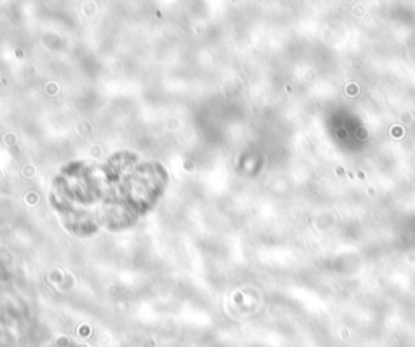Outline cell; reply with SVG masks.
<instances>
[{
    "label": "cell",
    "mask_w": 415,
    "mask_h": 347,
    "mask_svg": "<svg viewBox=\"0 0 415 347\" xmlns=\"http://www.w3.org/2000/svg\"><path fill=\"white\" fill-rule=\"evenodd\" d=\"M357 133H358V135H357V136L360 138V140H365V138H367V136H368V135H367V130H365V128H360V130H358Z\"/></svg>",
    "instance_id": "6da1fadb"
}]
</instances>
